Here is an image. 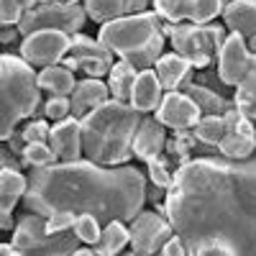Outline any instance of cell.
<instances>
[{
	"label": "cell",
	"mask_w": 256,
	"mask_h": 256,
	"mask_svg": "<svg viewBox=\"0 0 256 256\" xmlns=\"http://www.w3.org/2000/svg\"><path fill=\"white\" fill-rule=\"evenodd\" d=\"M226 120V136L218 146V152L223 154V159H230V162H241V159H248L254 156L256 152V126L254 120H248L236 105L223 116Z\"/></svg>",
	"instance_id": "8fae6325"
},
{
	"label": "cell",
	"mask_w": 256,
	"mask_h": 256,
	"mask_svg": "<svg viewBox=\"0 0 256 256\" xmlns=\"http://www.w3.org/2000/svg\"><path fill=\"white\" fill-rule=\"evenodd\" d=\"M41 110H44V118H49L54 123L56 120H64V118L72 116V100L70 98H49Z\"/></svg>",
	"instance_id": "d590c367"
},
{
	"label": "cell",
	"mask_w": 256,
	"mask_h": 256,
	"mask_svg": "<svg viewBox=\"0 0 256 256\" xmlns=\"http://www.w3.org/2000/svg\"><path fill=\"white\" fill-rule=\"evenodd\" d=\"M24 164L34 166V169H41V166H49V164H56V152L52 148V144H24V154H20Z\"/></svg>",
	"instance_id": "1f68e13d"
},
{
	"label": "cell",
	"mask_w": 256,
	"mask_h": 256,
	"mask_svg": "<svg viewBox=\"0 0 256 256\" xmlns=\"http://www.w3.org/2000/svg\"><path fill=\"white\" fill-rule=\"evenodd\" d=\"M164 208L187 248L223 238L238 256H256V156L190 159L174 172Z\"/></svg>",
	"instance_id": "6da1fadb"
},
{
	"label": "cell",
	"mask_w": 256,
	"mask_h": 256,
	"mask_svg": "<svg viewBox=\"0 0 256 256\" xmlns=\"http://www.w3.org/2000/svg\"><path fill=\"white\" fill-rule=\"evenodd\" d=\"M166 141V126L156 118H144L134 138V156H138L141 162H152L164 154Z\"/></svg>",
	"instance_id": "2e32d148"
},
{
	"label": "cell",
	"mask_w": 256,
	"mask_h": 256,
	"mask_svg": "<svg viewBox=\"0 0 256 256\" xmlns=\"http://www.w3.org/2000/svg\"><path fill=\"white\" fill-rule=\"evenodd\" d=\"M154 118L159 123H164L166 128H172V131H190V128H195L198 120L202 118V110L187 92L169 90V92H164L162 105L156 108Z\"/></svg>",
	"instance_id": "4fadbf2b"
},
{
	"label": "cell",
	"mask_w": 256,
	"mask_h": 256,
	"mask_svg": "<svg viewBox=\"0 0 256 256\" xmlns=\"http://www.w3.org/2000/svg\"><path fill=\"white\" fill-rule=\"evenodd\" d=\"M233 105H236L248 120H256V54H254V64H251L248 74L238 82V88H236Z\"/></svg>",
	"instance_id": "484cf974"
},
{
	"label": "cell",
	"mask_w": 256,
	"mask_h": 256,
	"mask_svg": "<svg viewBox=\"0 0 256 256\" xmlns=\"http://www.w3.org/2000/svg\"><path fill=\"white\" fill-rule=\"evenodd\" d=\"M74 223H77L74 212H54V216L46 218V230L52 233V236H56V233L74 230Z\"/></svg>",
	"instance_id": "74e56055"
},
{
	"label": "cell",
	"mask_w": 256,
	"mask_h": 256,
	"mask_svg": "<svg viewBox=\"0 0 256 256\" xmlns=\"http://www.w3.org/2000/svg\"><path fill=\"white\" fill-rule=\"evenodd\" d=\"M192 134L200 144H208V146H220L223 136L228 134L226 131V120L223 116H202L198 120V126L192 128Z\"/></svg>",
	"instance_id": "f1b7e54d"
},
{
	"label": "cell",
	"mask_w": 256,
	"mask_h": 256,
	"mask_svg": "<svg viewBox=\"0 0 256 256\" xmlns=\"http://www.w3.org/2000/svg\"><path fill=\"white\" fill-rule=\"evenodd\" d=\"M162 28H164L162 16L156 10H146V13H134V16H120L110 20V24H102L98 31V38L120 59L146 44H152L159 34H164Z\"/></svg>",
	"instance_id": "52a82bcc"
},
{
	"label": "cell",
	"mask_w": 256,
	"mask_h": 256,
	"mask_svg": "<svg viewBox=\"0 0 256 256\" xmlns=\"http://www.w3.org/2000/svg\"><path fill=\"white\" fill-rule=\"evenodd\" d=\"M254 64V54L248 52V44L246 38L241 34H228L226 44L218 54V77L223 84H228V88H238V82L248 74Z\"/></svg>",
	"instance_id": "7c38bea8"
},
{
	"label": "cell",
	"mask_w": 256,
	"mask_h": 256,
	"mask_svg": "<svg viewBox=\"0 0 256 256\" xmlns=\"http://www.w3.org/2000/svg\"><path fill=\"white\" fill-rule=\"evenodd\" d=\"M146 190L144 174L134 166H100L88 159L56 162L31 169L24 205L44 218L54 212H90L102 226L110 220L131 223L148 200Z\"/></svg>",
	"instance_id": "7a4b0ae2"
},
{
	"label": "cell",
	"mask_w": 256,
	"mask_h": 256,
	"mask_svg": "<svg viewBox=\"0 0 256 256\" xmlns=\"http://www.w3.org/2000/svg\"><path fill=\"white\" fill-rule=\"evenodd\" d=\"M10 244L18 256H72L80 248V238L74 230L52 233L46 230V218L38 212H26L16 220V230L10 233Z\"/></svg>",
	"instance_id": "8992f818"
},
{
	"label": "cell",
	"mask_w": 256,
	"mask_h": 256,
	"mask_svg": "<svg viewBox=\"0 0 256 256\" xmlns=\"http://www.w3.org/2000/svg\"><path fill=\"white\" fill-rule=\"evenodd\" d=\"M187 256H238L228 241L223 238H205L187 248Z\"/></svg>",
	"instance_id": "836d02e7"
},
{
	"label": "cell",
	"mask_w": 256,
	"mask_h": 256,
	"mask_svg": "<svg viewBox=\"0 0 256 256\" xmlns=\"http://www.w3.org/2000/svg\"><path fill=\"white\" fill-rule=\"evenodd\" d=\"M20 134H24V141L26 144H49L52 126L44 118H31L24 128H20Z\"/></svg>",
	"instance_id": "e575fe53"
},
{
	"label": "cell",
	"mask_w": 256,
	"mask_h": 256,
	"mask_svg": "<svg viewBox=\"0 0 256 256\" xmlns=\"http://www.w3.org/2000/svg\"><path fill=\"white\" fill-rule=\"evenodd\" d=\"M59 3H74V0H59Z\"/></svg>",
	"instance_id": "bcb514c9"
},
{
	"label": "cell",
	"mask_w": 256,
	"mask_h": 256,
	"mask_svg": "<svg viewBox=\"0 0 256 256\" xmlns=\"http://www.w3.org/2000/svg\"><path fill=\"white\" fill-rule=\"evenodd\" d=\"M0 256H18V251L13 248V244H3L0 246Z\"/></svg>",
	"instance_id": "b9f144b4"
},
{
	"label": "cell",
	"mask_w": 256,
	"mask_h": 256,
	"mask_svg": "<svg viewBox=\"0 0 256 256\" xmlns=\"http://www.w3.org/2000/svg\"><path fill=\"white\" fill-rule=\"evenodd\" d=\"M128 244H131V230H128V223L110 220L108 226H102L100 241L92 246V251L98 256H118Z\"/></svg>",
	"instance_id": "603a6c76"
},
{
	"label": "cell",
	"mask_w": 256,
	"mask_h": 256,
	"mask_svg": "<svg viewBox=\"0 0 256 256\" xmlns=\"http://www.w3.org/2000/svg\"><path fill=\"white\" fill-rule=\"evenodd\" d=\"M136 77H138V70H136V67H131L128 62L118 59V62L113 64V67H110V74H108L110 98H113V100H120V102H131Z\"/></svg>",
	"instance_id": "cb8c5ba5"
},
{
	"label": "cell",
	"mask_w": 256,
	"mask_h": 256,
	"mask_svg": "<svg viewBox=\"0 0 256 256\" xmlns=\"http://www.w3.org/2000/svg\"><path fill=\"white\" fill-rule=\"evenodd\" d=\"M192 64L190 59H184L182 54L172 52V54H162V59L154 64V72L162 82V88L169 90H184L187 84L192 82Z\"/></svg>",
	"instance_id": "e0dca14e"
},
{
	"label": "cell",
	"mask_w": 256,
	"mask_h": 256,
	"mask_svg": "<svg viewBox=\"0 0 256 256\" xmlns=\"http://www.w3.org/2000/svg\"><path fill=\"white\" fill-rule=\"evenodd\" d=\"M164 36L177 54L190 59L195 70H208L226 44V26H198V24H164Z\"/></svg>",
	"instance_id": "5b68a950"
},
{
	"label": "cell",
	"mask_w": 256,
	"mask_h": 256,
	"mask_svg": "<svg viewBox=\"0 0 256 256\" xmlns=\"http://www.w3.org/2000/svg\"><path fill=\"white\" fill-rule=\"evenodd\" d=\"M70 100H72V118L82 120L88 113H92L102 102L110 100V88H108V82H102L98 77H84L77 82Z\"/></svg>",
	"instance_id": "9a60e30c"
},
{
	"label": "cell",
	"mask_w": 256,
	"mask_h": 256,
	"mask_svg": "<svg viewBox=\"0 0 256 256\" xmlns=\"http://www.w3.org/2000/svg\"><path fill=\"white\" fill-rule=\"evenodd\" d=\"M144 113H138L131 102L108 100L82 123V154L88 162L100 166H123L134 156V138L141 126Z\"/></svg>",
	"instance_id": "3957f363"
},
{
	"label": "cell",
	"mask_w": 256,
	"mask_h": 256,
	"mask_svg": "<svg viewBox=\"0 0 256 256\" xmlns=\"http://www.w3.org/2000/svg\"><path fill=\"white\" fill-rule=\"evenodd\" d=\"M18 26H3V31H0V44L3 46H8V44H13V41L18 38Z\"/></svg>",
	"instance_id": "ab89813d"
},
{
	"label": "cell",
	"mask_w": 256,
	"mask_h": 256,
	"mask_svg": "<svg viewBox=\"0 0 256 256\" xmlns=\"http://www.w3.org/2000/svg\"><path fill=\"white\" fill-rule=\"evenodd\" d=\"M182 92H187L192 100L200 105L202 116H226L233 108V100L220 98L212 88H205V84H200V82H190Z\"/></svg>",
	"instance_id": "d4e9b609"
},
{
	"label": "cell",
	"mask_w": 256,
	"mask_h": 256,
	"mask_svg": "<svg viewBox=\"0 0 256 256\" xmlns=\"http://www.w3.org/2000/svg\"><path fill=\"white\" fill-rule=\"evenodd\" d=\"M84 20H88V10L80 6V0L74 3L49 0V3H38L36 8H31L18 24V31L24 36H31L36 31H64L70 36H77Z\"/></svg>",
	"instance_id": "ba28073f"
},
{
	"label": "cell",
	"mask_w": 256,
	"mask_h": 256,
	"mask_svg": "<svg viewBox=\"0 0 256 256\" xmlns=\"http://www.w3.org/2000/svg\"><path fill=\"white\" fill-rule=\"evenodd\" d=\"M146 10H148V0H128V16L146 13Z\"/></svg>",
	"instance_id": "60d3db41"
},
{
	"label": "cell",
	"mask_w": 256,
	"mask_h": 256,
	"mask_svg": "<svg viewBox=\"0 0 256 256\" xmlns=\"http://www.w3.org/2000/svg\"><path fill=\"white\" fill-rule=\"evenodd\" d=\"M254 126H256V120H254Z\"/></svg>",
	"instance_id": "c3c4849f"
},
{
	"label": "cell",
	"mask_w": 256,
	"mask_h": 256,
	"mask_svg": "<svg viewBox=\"0 0 256 256\" xmlns=\"http://www.w3.org/2000/svg\"><path fill=\"white\" fill-rule=\"evenodd\" d=\"M72 49V36L64 31H36L31 36H24L20 41V56L31 67H52L62 64V59Z\"/></svg>",
	"instance_id": "30bf717a"
},
{
	"label": "cell",
	"mask_w": 256,
	"mask_h": 256,
	"mask_svg": "<svg viewBox=\"0 0 256 256\" xmlns=\"http://www.w3.org/2000/svg\"><path fill=\"white\" fill-rule=\"evenodd\" d=\"M38 105V74L24 56L6 52L0 56V138L8 141L16 134V126L31 118Z\"/></svg>",
	"instance_id": "277c9868"
},
{
	"label": "cell",
	"mask_w": 256,
	"mask_h": 256,
	"mask_svg": "<svg viewBox=\"0 0 256 256\" xmlns=\"http://www.w3.org/2000/svg\"><path fill=\"white\" fill-rule=\"evenodd\" d=\"M126 256H138V254H126Z\"/></svg>",
	"instance_id": "7dc6e473"
},
{
	"label": "cell",
	"mask_w": 256,
	"mask_h": 256,
	"mask_svg": "<svg viewBox=\"0 0 256 256\" xmlns=\"http://www.w3.org/2000/svg\"><path fill=\"white\" fill-rule=\"evenodd\" d=\"M164 46H166V36L159 34L152 44H146V46H141V49H136V52H131V54H126V56H120V59L128 62L131 67H136L138 72L154 70V64H156V62L162 59V54H164Z\"/></svg>",
	"instance_id": "83f0119b"
},
{
	"label": "cell",
	"mask_w": 256,
	"mask_h": 256,
	"mask_svg": "<svg viewBox=\"0 0 256 256\" xmlns=\"http://www.w3.org/2000/svg\"><path fill=\"white\" fill-rule=\"evenodd\" d=\"M192 3L195 0H154V10L166 24H182L192 18Z\"/></svg>",
	"instance_id": "f546056e"
},
{
	"label": "cell",
	"mask_w": 256,
	"mask_h": 256,
	"mask_svg": "<svg viewBox=\"0 0 256 256\" xmlns=\"http://www.w3.org/2000/svg\"><path fill=\"white\" fill-rule=\"evenodd\" d=\"M74 233H77V238L82 244H88V246H95L100 241V233H102V223L90 216V212H82V216H77V223H74Z\"/></svg>",
	"instance_id": "d6a6232c"
},
{
	"label": "cell",
	"mask_w": 256,
	"mask_h": 256,
	"mask_svg": "<svg viewBox=\"0 0 256 256\" xmlns=\"http://www.w3.org/2000/svg\"><path fill=\"white\" fill-rule=\"evenodd\" d=\"M246 44H248V52H251V54H256V36H254V38H248Z\"/></svg>",
	"instance_id": "f6af8a7d"
},
{
	"label": "cell",
	"mask_w": 256,
	"mask_h": 256,
	"mask_svg": "<svg viewBox=\"0 0 256 256\" xmlns=\"http://www.w3.org/2000/svg\"><path fill=\"white\" fill-rule=\"evenodd\" d=\"M223 24L230 34H241L246 41L256 36V0H230L223 10Z\"/></svg>",
	"instance_id": "d6986e66"
},
{
	"label": "cell",
	"mask_w": 256,
	"mask_h": 256,
	"mask_svg": "<svg viewBox=\"0 0 256 256\" xmlns=\"http://www.w3.org/2000/svg\"><path fill=\"white\" fill-rule=\"evenodd\" d=\"M88 18H92L95 24H110V20L128 16V0H82Z\"/></svg>",
	"instance_id": "4316f807"
},
{
	"label": "cell",
	"mask_w": 256,
	"mask_h": 256,
	"mask_svg": "<svg viewBox=\"0 0 256 256\" xmlns=\"http://www.w3.org/2000/svg\"><path fill=\"white\" fill-rule=\"evenodd\" d=\"M24 16L26 10L18 6V0H0V24L3 26H18Z\"/></svg>",
	"instance_id": "8d00e7d4"
},
{
	"label": "cell",
	"mask_w": 256,
	"mask_h": 256,
	"mask_svg": "<svg viewBox=\"0 0 256 256\" xmlns=\"http://www.w3.org/2000/svg\"><path fill=\"white\" fill-rule=\"evenodd\" d=\"M49 144L56 152L59 162H77L82 156V123L77 118H64L52 126Z\"/></svg>",
	"instance_id": "5bb4252c"
},
{
	"label": "cell",
	"mask_w": 256,
	"mask_h": 256,
	"mask_svg": "<svg viewBox=\"0 0 256 256\" xmlns=\"http://www.w3.org/2000/svg\"><path fill=\"white\" fill-rule=\"evenodd\" d=\"M154 256H187V246H184V241H182L180 233H174V236L169 238Z\"/></svg>",
	"instance_id": "f35d334b"
},
{
	"label": "cell",
	"mask_w": 256,
	"mask_h": 256,
	"mask_svg": "<svg viewBox=\"0 0 256 256\" xmlns=\"http://www.w3.org/2000/svg\"><path fill=\"white\" fill-rule=\"evenodd\" d=\"M72 256H98V254H95L92 248H84V246H80V248H77Z\"/></svg>",
	"instance_id": "ee69618b"
},
{
	"label": "cell",
	"mask_w": 256,
	"mask_h": 256,
	"mask_svg": "<svg viewBox=\"0 0 256 256\" xmlns=\"http://www.w3.org/2000/svg\"><path fill=\"white\" fill-rule=\"evenodd\" d=\"M18 6H20V8H24L26 13H28L31 8H36V6H38V0H18Z\"/></svg>",
	"instance_id": "7bdbcfd3"
},
{
	"label": "cell",
	"mask_w": 256,
	"mask_h": 256,
	"mask_svg": "<svg viewBox=\"0 0 256 256\" xmlns=\"http://www.w3.org/2000/svg\"><path fill=\"white\" fill-rule=\"evenodd\" d=\"M162 98H164V88H162L156 72L154 70L138 72L136 84H134V95H131L134 108L138 113H156V108L162 105Z\"/></svg>",
	"instance_id": "ac0fdd59"
},
{
	"label": "cell",
	"mask_w": 256,
	"mask_h": 256,
	"mask_svg": "<svg viewBox=\"0 0 256 256\" xmlns=\"http://www.w3.org/2000/svg\"><path fill=\"white\" fill-rule=\"evenodd\" d=\"M70 56H74L80 62V70H82V64L84 62H100V64H116V54L102 44L100 38H90V36H84V34H77L72 36V49H70Z\"/></svg>",
	"instance_id": "7402d4cb"
},
{
	"label": "cell",
	"mask_w": 256,
	"mask_h": 256,
	"mask_svg": "<svg viewBox=\"0 0 256 256\" xmlns=\"http://www.w3.org/2000/svg\"><path fill=\"white\" fill-rule=\"evenodd\" d=\"M128 230H131V248L138 256H154L177 233L174 226L169 223V218L154 210H141L128 223Z\"/></svg>",
	"instance_id": "9c48e42d"
},
{
	"label": "cell",
	"mask_w": 256,
	"mask_h": 256,
	"mask_svg": "<svg viewBox=\"0 0 256 256\" xmlns=\"http://www.w3.org/2000/svg\"><path fill=\"white\" fill-rule=\"evenodd\" d=\"M28 192V177H24L16 166L0 169V216L13 212L16 202L24 200Z\"/></svg>",
	"instance_id": "ffe728a7"
},
{
	"label": "cell",
	"mask_w": 256,
	"mask_h": 256,
	"mask_svg": "<svg viewBox=\"0 0 256 256\" xmlns=\"http://www.w3.org/2000/svg\"><path fill=\"white\" fill-rule=\"evenodd\" d=\"M146 166H148V177H152V182L156 187L169 190L174 184V172H177V169H174L172 159H169L166 154H162V156H156L152 162H146Z\"/></svg>",
	"instance_id": "4dcf8cb0"
},
{
	"label": "cell",
	"mask_w": 256,
	"mask_h": 256,
	"mask_svg": "<svg viewBox=\"0 0 256 256\" xmlns=\"http://www.w3.org/2000/svg\"><path fill=\"white\" fill-rule=\"evenodd\" d=\"M38 88L46 90L52 98H70L77 88L74 72L67 70L64 64H52L38 72Z\"/></svg>",
	"instance_id": "44dd1931"
}]
</instances>
